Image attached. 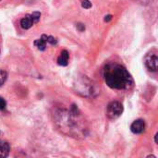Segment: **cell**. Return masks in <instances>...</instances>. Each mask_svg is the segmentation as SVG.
Returning <instances> with one entry per match:
<instances>
[{
  "label": "cell",
  "instance_id": "cell-10",
  "mask_svg": "<svg viewBox=\"0 0 158 158\" xmlns=\"http://www.w3.org/2000/svg\"><path fill=\"white\" fill-rule=\"evenodd\" d=\"M6 78H7L6 72L3 69H0V86H2L5 83V81H6Z\"/></svg>",
  "mask_w": 158,
  "mask_h": 158
},
{
  "label": "cell",
  "instance_id": "cell-4",
  "mask_svg": "<svg viewBox=\"0 0 158 158\" xmlns=\"http://www.w3.org/2000/svg\"><path fill=\"white\" fill-rule=\"evenodd\" d=\"M40 17H41V13L38 11L33 12L32 14H27L23 19H21L20 20V26L22 29L28 30L31 27H32V25L36 22H38L40 20Z\"/></svg>",
  "mask_w": 158,
  "mask_h": 158
},
{
  "label": "cell",
  "instance_id": "cell-7",
  "mask_svg": "<svg viewBox=\"0 0 158 158\" xmlns=\"http://www.w3.org/2000/svg\"><path fill=\"white\" fill-rule=\"evenodd\" d=\"M69 52L67 50H63L60 54V56L57 58V63L60 66H67L69 63Z\"/></svg>",
  "mask_w": 158,
  "mask_h": 158
},
{
  "label": "cell",
  "instance_id": "cell-5",
  "mask_svg": "<svg viewBox=\"0 0 158 158\" xmlns=\"http://www.w3.org/2000/svg\"><path fill=\"white\" fill-rule=\"evenodd\" d=\"M145 65L151 71H156L158 66V57L156 53H151L145 57Z\"/></svg>",
  "mask_w": 158,
  "mask_h": 158
},
{
  "label": "cell",
  "instance_id": "cell-17",
  "mask_svg": "<svg viewBox=\"0 0 158 158\" xmlns=\"http://www.w3.org/2000/svg\"><path fill=\"white\" fill-rule=\"evenodd\" d=\"M0 1H1V0H0Z\"/></svg>",
  "mask_w": 158,
  "mask_h": 158
},
{
  "label": "cell",
  "instance_id": "cell-6",
  "mask_svg": "<svg viewBox=\"0 0 158 158\" xmlns=\"http://www.w3.org/2000/svg\"><path fill=\"white\" fill-rule=\"evenodd\" d=\"M144 129H145V122L143 119H137L131 126V131L135 134H140L143 132Z\"/></svg>",
  "mask_w": 158,
  "mask_h": 158
},
{
  "label": "cell",
  "instance_id": "cell-9",
  "mask_svg": "<svg viewBox=\"0 0 158 158\" xmlns=\"http://www.w3.org/2000/svg\"><path fill=\"white\" fill-rule=\"evenodd\" d=\"M46 40H45V34H43L42 35V37L40 38V39H38V40H36L35 42H34V45L39 49V50H41V51H44V50H45V48H46Z\"/></svg>",
  "mask_w": 158,
  "mask_h": 158
},
{
  "label": "cell",
  "instance_id": "cell-14",
  "mask_svg": "<svg viewBox=\"0 0 158 158\" xmlns=\"http://www.w3.org/2000/svg\"><path fill=\"white\" fill-rule=\"evenodd\" d=\"M77 27L80 29V31H84V30H85V27H84V25H82V24H78Z\"/></svg>",
  "mask_w": 158,
  "mask_h": 158
},
{
  "label": "cell",
  "instance_id": "cell-2",
  "mask_svg": "<svg viewBox=\"0 0 158 158\" xmlns=\"http://www.w3.org/2000/svg\"><path fill=\"white\" fill-rule=\"evenodd\" d=\"M106 83L112 89L129 90L133 86V79L125 67L119 64H108L104 69Z\"/></svg>",
  "mask_w": 158,
  "mask_h": 158
},
{
  "label": "cell",
  "instance_id": "cell-1",
  "mask_svg": "<svg viewBox=\"0 0 158 158\" xmlns=\"http://www.w3.org/2000/svg\"><path fill=\"white\" fill-rule=\"evenodd\" d=\"M55 123L62 133L71 137H85L87 128L78 107L73 106L69 110H58L54 114Z\"/></svg>",
  "mask_w": 158,
  "mask_h": 158
},
{
  "label": "cell",
  "instance_id": "cell-11",
  "mask_svg": "<svg viewBox=\"0 0 158 158\" xmlns=\"http://www.w3.org/2000/svg\"><path fill=\"white\" fill-rule=\"evenodd\" d=\"M45 40H46V43H49L51 44H56L57 43L56 39L53 36H49V35H45Z\"/></svg>",
  "mask_w": 158,
  "mask_h": 158
},
{
  "label": "cell",
  "instance_id": "cell-15",
  "mask_svg": "<svg viewBox=\"0 0 158 158\" xmlns=\"http://www.w3.org/2000/svg\"><path fill=\"white\" fill-rule=\"evenodd\" d=\"M111 19H112V16H111V15H108V16H106V19H105V21H109Z\"/></svg>",
  "mask_w": 158,
  "mask_h": 158
},
{
  "label": "cell",
  "instance_id": "cell-8",
  "mask_svg": "<svg viewBox=\"0 0 158 158\" xmlns=\"http://www.w3.org/2000/svg\"><path fill=\"white\" fill-rule=\"evenodd\" d=\"M10 146L6 142H0V158L6 157L9 154Z\"/></svg>",
  "mask_w": 158,
  "mask_h": 158
},
{
  "label": "cell",
  "instance_id": "cell-12",
  "mask_svg": "<svg viewBox=\"0 0 158 158\" xmlns=\"http://www.w3.org/2000/svg\"><path fill=\"white\" fill-rule=\"evenodd\" d=\"M81 6L83 8H86V9H89L92 7V3L89 1V0H83L82 3H81Z\"/></svg>",
  "mask_w": 158,
  "mask_h": 158
},
{
  "label": "cell",
  "instance_id": "cell-13",
  "mask_svg": "<svg viewBox=\"0 0 158 158\" xmlns=\"http://www.w3.org/2000/svg\"><path fill=\"white\" fill-rule=\"evenodd\" d=\"M6 106V102L5 101L4 98L0 97V110H4Z\"/></svg>",
  "mask_w": 158,
  "mask_h": 158
},
{
  "label": "cell",
  "instance_id": "cell-16",
  "mask_svg": "<svg viewBox=\"0 0 158 158\" xmlns=\"http://www.w3.org/2000/svg\"><path fill=\"white\" fill-rule=\"evenodd\" d=\"M155 142H156V143H157V133L155 135Z\"/></svg>",
  "mask_w": 158,
  "mask_h": 158
},
{
  "label": "cell",
  "instance_id": "cell-3",
  "mask_svg": "<svg viewBox=\"0 0 158 158\" xmlns=\"http://www.w3.org/2000/svg\"><path fill=\"white\" fill-rule=\"evenodd\" d=\"M122 112H123V106L119 102L113 101L108 104L107 109H106V115L108 118L116 119L121 116Z\"/></svg>",
  "mask_w": 158,
  "mask_h": 158
}]
</instances>
